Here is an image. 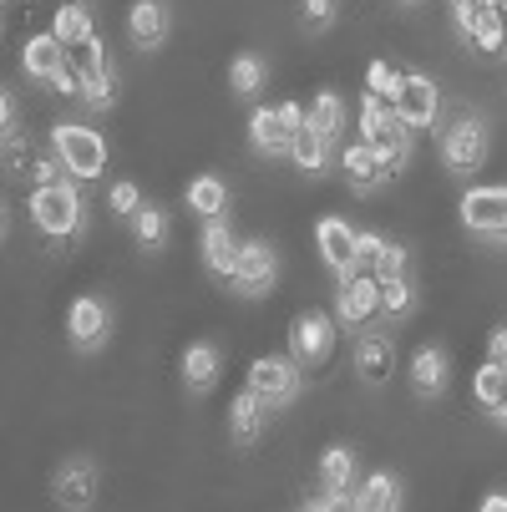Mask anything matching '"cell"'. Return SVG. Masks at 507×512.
I'll return each mask as SVG.
<instances>
[{"label": "cell", "instance_id": "6", "mask_svg": "<svg viewBox=\"0 0 507 512\" xmlns=\"http://www.w3.org/2000/svg\"><path fill=\"white\" fill-rule=\"evenodd\" d=\"M442 158L452 173H477L487 163V127L477 117H457L442 137Z\"/></svg>", "mask_w": 507, "mask_h": 512}, {"label": "cell", "instance_id": "50", "mask_svg": "<svg viewBox=\"0 0 507 512\" xmlns=\"http://www.w3.org/2000/svg\"><path fill=\"white\" fill-rule=\"evenodd\" d=\"M502 56H507V51H502Z\"/></svg>", "mask_w": 507, "mask_h": 512}, {"label": "cell", "instance_id": "17", "mask_svg": "<svg viewBox=\"0 0 507 512\" xmlns=\"http://www.w3.org/2000/svg\"><path fill=\"white\" fill-rule=\"evenodd\" d=\"M315 239H320V254H325V264H330L335 274H350V269H355V239H360V234L345 224V218H320Z\"/></svg>", "mask_w": 507, "mask_h": 512}, {"label": "cell", "instance_id": "37", "mask_svg": "<svg viewBox=\"0 0 507 512\" xmlns=\"http://www.w3.org/2000/svg\"><path fill=\"white\" fill-rule=\"evenodd\" d=\"M107 208L117 213V218H132L137 208H142V193H137V183H112V198H107Z\"/></svg>", "mask_w": 507, "mask_h": 512}, {"label": "cell", "instance_id": "11", "mask_svg": "<svg viewBox=\"0 0 507 512\" xmlns=\"http://www.w3.org/2000/svg\"><path fill=\"white\" fill-rule=\"evenodd\" d=\"M274 249L264 244V239H249L244 249H239V269H234V289L239 295H264V289L274 284Z\"/></svg>", "mask_w": 507, "mask_h": 512}, {"label": "cell", "instance_id": "43", "mask_svg": "<svg viewBox=\"0 0 507 512\" xmlns=\"http://www.w3.org/2000/svg\"><path fill=\"white\" fill-rule=\"evenodd\" d=\"M31 163H36V158H31V148H21V137L6 142V168H11V173H31Z\"/></svg>", "mask_w": 507, "mask_h": 512}, {"label": "cell", "instance_id": "12", "mask_svg": "<svg viewBox=\"0 0 507 512\" xmlns=\"http://www.w3.org/2000/svg\"><path fill=\"white\" fill-rule=\"evenodd\" d=\"M51 497L61 507H92L97 502V467L92 462H61L51 477Z\"/></svg>", "mask_w": 507, "mask_h": 512}, {"label": "cell", "instance_id": "48", "mask_svg": "<svg viewBox=\"0 0 507 512\" xmlns=\"http://www.w3.org/2000/svg\"><path fill=\"white\" fill-rule=\"evenodd\" d=\"M502 16H507V6H502Z\"/></svg>", "mask_w": 507, "mask_h": 512}, {"label": "cell", "instance_id": "30", "mask_svg": "<svg viewBox=\"0 0 507 512\" xmlns=\"http://www.w3.org/2000/svg\"><path fill=\"white\" fill-rule=\"evenodd\" d=\"M310 127H320L330 142L345 132V102L335 97V92H320L315 102H310Z\"/></svg>", "mask_w": 507, "mask_h": 512}, {"label": "cell", "instance_id": "13", "mask_svg": "<svg viewBox=\"0 0 507 512\" xmlns=\"http://www.w3.org/2000/svg\"><path fill=\"white\" fill-rule=\"evenodd\" d=\"M239 239H234V229H229V218H208V229H203V264L219 274V279H234V269H239Z\"/></svg>", "mask_w": 507, "mask_h": 512}, {"label": "cell", "instance_id": "47", "mask_svg": "<svg viewBox=\"0 0 507 512\" xmlns=\"http://www.w3.org/2000/svg\"><path fill=\"white\" fill-rule=\"evenodd\" d=\"M452 6H482V0H452Z\"/></svg>", "mask_w": 507, "mask_h": 512}, {"label": "cell", "instance_id": "22", "mask_svg": "<svg viewBox=\"0 0 507 512\" xmlns=\"http://www.w3.org/2000/svg\"><path fill=\"white\" fill-rule=\"evenodd\" d=\"M447 386V355L437 345H421L416 360H411V391L416 396H437Z\"/></svg>", "mask_w": 507, "mask_h": 512}, {"label": "cell", "instance_id": "25", "mask_svg": "<svg viewBox=\"0 0 507 512\" xmlns=\"http://www.w3.org/2000/svg\"><path fill=\"white\" fill-rule=\"evenodd\" d=\"M219 381V350L213 345H188L183 350V386L188 391H208Z\"/></svg>", "mask_w": 507, "mask_h": 512}, {"label": "cell", "instance_id": "31", "mask_svg": "<svg viewBox=\"0 0 507 512\" xmlns=\"http://www.w3.org/2000/svg\"><path fill=\"white\" fill-rule=\"evenodd\" d=\"M71 61H77V71L87 82H97V77H107L112 71V61H107V46L92 36V41H82V46H71Z\"/></svg>", "mask_w": 507, "mask_h": 512}, {"label": "cell", "instance_id": "21", "mask_svg": "<svg viewBox=\"0 0 507 512\" xmlns=\"http://www.w3.org/2000/svg\"><path fill=\"white\" fill-rule=\"evenodd\" d=\"M269 411H274V406H269V401H264L259 391H244V396H239V401L229 406V431H234V442H244V447H249L254 436L264 431Z\"/></svg>", "mask_w": 507, "mask_h": 512}, {"label": "cell", "instance_id": "27", "mask_svg": "<svg viewBox=\"0 0 507 512\" xmlns=\"http://www.w3.org/2000/svg\"><path fill=\"white\" fill-rule=\"evenodd\" d=\"M188 208L203 213V218H224V208H229V188L213 178V173H203V178L188 183Z\"/></svg>", "mask_w": 507, "mask_h": 512}, {"label": "cell", "instance_id": "42", "mask_svg": "<svg viewBox=\"0 0 507 512\" xmlns=\"http://www.w3.org/2000/svg\"><path fill=\"white\" fill-rule=\"evenodd\" d=\"M0 132H6V142L21 137V107H16V92L0 97Z\"/></svg>", "mask_w": 507, "mask_h": 512}, {"label": "cell", "instance_id": "9", "mask_svg": "<svg viewBox=\"0 0 507 512\" xmlns=\"http://www.w3.org/2000/svg\"><path fill=\"white\" fill-rule=\"evenodd\" d=\"M437 112H442L437 82L406 71V82H401V92H396V117H401L406 127H431V122H437Z\"/></svg>", "mask_w": 507, "mask_h": 512}, {"label": "cell", "instance_id": "19", "mask_svg": "<svg viewBox=\"0 0 507 512\" xmlns=\"http://www.w3.org/2000/svg\"><path fill=\"white\" fill-rule=\"evenodd\" d=\"M249 142L259 153H269V158H279V153H289V142H295V132L284 127V117H279V107H259L254 117H249Z\"/></svg>", "mask_w": 507, "mask_h": 512}, {"label": "cell", "instance_id": "1", "mask_svg": "<svg viewBox=\"0 0 507 512\" xmlns=\"http://www.w3.org/2000/svg\"><path fill=\"white\" fill-rule=\"evenodd\" d=\"M31 224L51 239H71L82 229V193H77V178L61 183V188H36L31 193Z\"/></svg>", "mask_w": 507, "mask_h": 512}, {"label": "cell", "instance_id": "28", "mask_svg": "<svg viewBox=\"0 0 507 512\" xmlns=\"http://www.w3.org/2000/svg\"><path fill=\"white\" fill-rule=\"evenodd\" d=\"M472 396L492 411V416H502L507 411V365H482V371H477V381H472Z\"/></svg>", "mask_w": 507, "mask_h": 512}, {"label": "cell", "instance_id": "15", "mask_svg": "<svg viewBox=\"0 0 507 512\" xmlns=\"http://www.w3.org/2000/svg\"><path fill=\"white\" fill-rule=\"evenodd\" d=\"M71 61V51L56 41V31H46V36H31L26 41V51H21V66H26V77L31 82H46L51 87V77H56V71Z\"/></svg>", "mask_w": 507, "mask_h": 512}, {"label": "cell", "instance_id": "3", "mask_svg": "<svg viewBox=\"0 0 507 512\" xmlns=\"http://www.w3.org/2000/svg\"><path fill=\"white\" fill-rule=\"evenodd\" d=\"M335 315L345 330H366L376 315H381V279L366 274V269H350L340 274V289H335Z\"/></svg>", "mask_w": 507, "mask_h": 512}, {"label": "cell", "instance_id": "36", "mask_svg": "<svg viewBox=\"0 0 507 512\" xmlns=\"http://www.w3.org/2000/svg\"><path fill=\"white\" fill-rule=\"evenodd\" d=\"M335 0H300V21H305V31H330V21H335Z\"/></svg>", "mask_w": 507, "mask_h": 512}, {"label": "cell", "instance_id": "45", "mask_svg": "<svg viewBox=\"0 0 507 512\" xmlns=\"http://www.w3.org/2000/svg\"><path fill=\"white\" fill-rule=\"evenodd\" d=\"M487 360H492V365H507V325L492 330V340H487Z\"/></svg>", "mask_w": 507, "mask_h": 512}, {"label": "cell", "instance_id": "18", "mask_svg": "<svg viewBox=\"0 0 507 512\" xmlns=\"http://www.w3.org/2000/svg\"><path fill=\"white\" fill-rule=\"evenodd\" d=\"M345 178H350V188H355V193H371V188H381V183H386V168H381V158H376V148H371L366 137L345 148Z\"/></svg>", "mask_w": 507, "mask_h": 512}, {"label": "cell", "instance_id": "46", "mask_svg": "<svg viewBox=\"0 0 507 512\" xmlns=\"http://www.w3.org/2000/svg\"><path fill=\"white\" fill-rule=\"evenodd\" d=\"M482 512H507V492H492V497H482Z\"/></svg>", "mask_w": 507, "mask_h": 512}, {"label": "cell", "instance_id": "5", "mask_svg": "<svg viewBox=\"0 0 507 512\" xmlns=\"http://www.w3.org/2000/svg\"><path fill=\"white\" fill-rule=\"evenodd\" d=\"M249 391H259L269 406H289L300 391V365L295 355H259L249 365Z\"/></svg>", "mask_w": 507, "mask_h": 512}, {"label": "cell", "instance_id": "49", "mask_svg": "<svg viewBox=\"0 0 507 512\" xmlns=\"http://www.w3.org/2000/svg\"><path fill=\"white\" fill-rule=\"evenodd\" d=\"M26 6H31V0H26Z\"/></svg>", "mask_w": 507, "mask_h": 512}, {"label": "cell", "instance_id": "10", "mask_svg": "<svg viewBox=\"0 0 507 512\" xmlns=\"http://www.w3.org/2000/svg\"><path fill=\"white\" fill-rule=\"evenodd\" d=\"M391 365H396V340L381 330H366L355 340V371L366 386H386L391 381Z\"/></svg>", "mask_w": 507, "mask_h": 512}, {"label": "cell", "instance_id": "24", "mask_svg": "<svg viewBox=\"0 0 507 512\" xmlns=\"http://www.w3.org/2000/svg\"><path fill=\"white\" fill-rule=\"evenodd\" d=\"M320 487L355 497V452H350V447H330V452L320 457Z\"/></svg>", "mask_w": 507, "mask_h": 512}, {"label": "cell", "instance_id": "33", "mask_svg": "<svg viewBox=\"0 0 507 512\" xmlns=\"http://www.w3.org/2000/svg\"><path fill=\"white\" fill-rule=\"evenodd\" d=\"M411 305H416V289H411V279L401 274V279H381V315H411Z\"/></svg>", "mask_w": 507, "mask_h": 512}, {"label": "cell", "instance_id": "34", "mask_svg": "<svg viewBox=\"0 0 507 512\" xmlns=\"http://www.w3.org/2000/svg\"><path fill=\"white\" fill-rule=\"evenodd\" d=\"M71 178H77V173L66 168V158H61L56 148L41 153V158L31 163V183H36V188H61V183H71Z\"/></svg>", "mask_w": 507, "mask_h": 512}, {"label": "cell", "instance_id": "39", "mask_svg": "<svg viewBox=\"0 0 507 512\" xmlns=\"http://www.w3.org/2000/svg\"><path fill=\"white\" fill-rule=\"evenodd\" d=\"M51 87H56L61 97H87V77L77 71V61H66V66L56 71V77H51Z\"/></svg>", "mask_w": 507, "mask_h": 512}, {"label": "cell", "instance_id": "16", "mask_svg": "<svg viewBox=\"0 0 507 512\" xmlns=\"http://www.w3.org/2000/svg\"><path fill=\"white\" fill-rule=\"evenodd\" d=\"M127 36L142 51L163 46L168 41V6H163V0H137V6L127 11Z\"/></svg>", "mask_w": 507, "mask_h": 512}, {"label": "cell", "instance_id": "40", "mask_svg": "<svg viewBox=\"0 0 507 512\" xmlns=\"http://www.w3.org/2000/svg\"><path fill=\"white\" fill-rule=\"evenodd\" d=\"M87 107H97V112H107L112 102H117V77L107 71V77H97V82H87V97H82Z\"/></svg>", "mask_w": 507, "mask_h": 512}, {"label": "cell", "instance_id": "14", "mask_svg": "<svg viewBox=\"0 0 507 512\" xmlns=\"http://www.w3.org/2000/svg\"><path fill=\"white\" fill-rule=\"evenodd\" d=\"M66 335H71V345L77 350H97L102 340H107V305L102 300H77L71 305V315H66Z\"/></svg>", "mask_w": 507, "mask_h": 512}, {"label": "cell", "instance_id": "38", "mask_svg": "<svg viewBox=\"0 0 507 512\" xmlns=\"http://www.w3.org/2000/svg\"><path fill=\"white\" fill-rule=\"evenodd\" d=\"M406 274V249L401 244H381V259H376V279H401Z\"/></svg>", "mask_w": 507, "mask_h": 512}, {"label": "cell", "instance_id": "4", "mask_svg": "<svg viewBox=\"0 0 507 512\" xmlns=\"http://www.w3.org/2000/svg\"><path fill=\"white\" fill-rule=\"evenodd\" d=\"M457 31L482 56H502L507 51V16H502V6H487V0H482V6H457Z\"/></svg>", "mask_w": 507, "mask_h": 512}, {"label": "cell", "instance_id": "8", "mask_svg": "<svg viewBox=\"0 0 507 512\" xmlns=\"http://www.w3.org/2000/svg\"><path fill=\"white\" fill-rule=\"evenodd\" d=\"M462 224L492 244H507V188H472L462 198Z\"/></svg>", "mask_w": 507, "mask_h": 512}, {"label": "cell", "instance_id": "32", "mask_svg": "<svg viewBox=\"0 0 507 512\" xmlns=\"http://www.w3.org/2000/svg\"><path fill=\"white\" fill-rule=\"evenodd\" d=\"M229 87H234L239 97H254V92L264 87V61H259V56H234V66H229Z\"/></svg>", "mask_w": 507, "mask_h": 512}, {"label": "cell", "instance_id": "41", "mask_svg": "<svg viewBox=\"0 0 507 512\" xmlns=\"http://www.w3.org/2000/svg\"><path fill=\"white\" fill-rule=\"evenodd\" d=\"M381 234H360L355 239V269H366V274H376V259H381Z\"/></svg>", "mask_w": 507, "mask_h": 512}, {"label": "cell", "instance_id": "2", "mask_svg": "<svg viewBox=\"0 0 507 512\" xmlns=\"http://www.w3.org/2000/svg\"><path fill=\"white\" fill-rule=\"evenodd\" d=\"M51 148L66 158V168L77 173V178H102L107 168V142L97 127H82V122H61L51 132Z\"/></svg>", "mask_w": 507, "mask_h": 512}, {"label": "cell", "instance_id": "23", "mask_svg": "<svg viewBox=\"0 0 507 512\" xmlns=\"http://www.w3.org/2000/svg\"><path fill=\"white\" fill-rule=\"evenodd\" d=\"M289 158H295V168H305L310 178L325 173V163H330V137H325L320 127H300L295 142H289Z\"/></svg>", "mask_w": 507, "mask_h": 512}, {"label": "cell", "instance_id": "35", "mask_svg": "<svg viewBox=\"0 0 507 512\" xmlns=\"http://www.w3.org/2000/svg\"><path fill=\"white\" fill-rule=\"evenodd\" d=\"M401 82H406V71H396L391 61H371V71H366V92L371 97H386V102H396Z\"/></svg>", "mask_w": 507, "mask_h": 512}, {"label": "cell", "instance_id": "29", "mask_svg": "<svg viewBox=\"0 0 507 512\" xmlns=\"http://www.w3.org/2000/svg\"><path fill=\"white\" fill-rule=\"evenodd\" d=\"M132 234H137L142 249H163V244H168V213L153 208V203H142V208L132 213Z\"/></svg>", "mask_w": 507, "mask_h": 512}, {"label": "cell", "instance_id": "20", "mask_svg": "<svg viewBox=\"0 0 507 512\" xmlns=\"http://www.w3.org/2000/svg\"><path fill=\"white\" fill-rule=\"evenodd\" d=\"M350 507H355V512H396V507H401V482H396L391 472H371L366 482L355 487Z\"/></svg>", "mask_w": 507, "mask_h": 512}, {"label": "cell", "instance_id": "44", "mask_svg": "<svg viewBox=\"0 0 507 512\" xmlns=\"http://www.w3.org/2000/svg\"><path fill=\"white\" fill-rule=\"evenodd\" d=\"M279 117H284V127H289V132H300V127H310V112H305L300 102H279Z\"/></svg>", "mask_w": 507, "mask_h": 512}, {"label": "cell", "instance_id": "26", "mask_svg": "<svg viewBox=\"0 0 507 512\" xmlns=\"http://www.w3.org/2000/svg\"><path fill=\"white\" fill-rule=\"evenodd\" d=\"M51 31H56V41H61L66 51L97 36V31H92V11L82 6V0H77V6H61V11H56V21H51Z\"/></svg>", "mask_w": 507, "mask_h": 512}, {"label": "cell", "instance_id": "7", "mask_svg": "<svg viewBox=\"0 0 507 512\" xmlns=\"http://www.w3.org/2000/svg\"><path fill=\"white\" fill-rule=\"evenodd\" d=\"M330 345H335V330H330L325 315H315V310L295 315V325H289V355H295L300 371H315V365H325V360H330Z\"/></svg>", "mask_w": 507, "mask_h": 512}]
</instances>
